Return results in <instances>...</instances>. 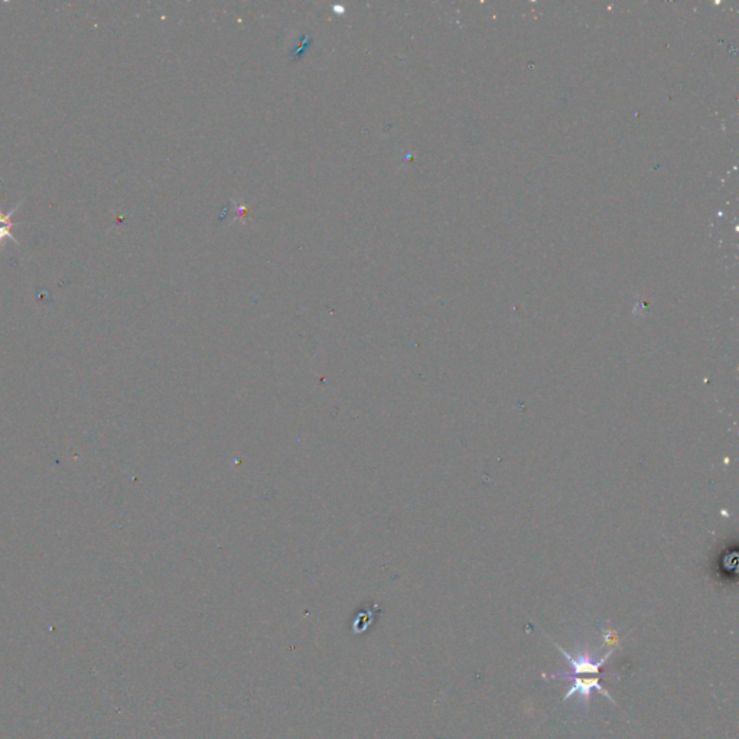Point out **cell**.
Listing matches in <instances>:
<instances>
[{
  "mask_svg": "<svg viewBox=\"0 0 739 739\" xmlns=\"http://www.w3.org/2000/svg\"><path fill=\"white\" fill-rule=\"evenodd\" d=\"M22 204H23V201L18 202V205L13 207V208H12L11 211H8V212H2V211H0V246H4L6 240H11V241H13L16 246H19L18 239H16V237L13 236V233H12L13 227H16V226H19V224L12 221V215L18 211V208H19Z\"/></svg>",
  "mask_w": 739,
  "mask_h": 739,
  "instance_id": "7a4b0ae2",
  "label": "cell"
},
{
  "mask_svg": "<svg viewBox=\"0 0 739 739\" xmlns=\"http://www.w3.org/2000/svg\"><path fill=\"white\" fill-rule=\"evenodd\" d=\"M557 650L560 651V653L564 656V659H568L571 667H572V673H556V674H550L552 679H569V677H579L581 674H599L601 673V669L603 667V664L606 663L608 657H610L613 655V650L608 651V653L603 656V657H599V659H595L589 655H578V656H571L569 653H566V650H563V647L557 645Z\"/></svg>",
  "mask_w": 739,
  "mask_h": 739,
  "instance_id": "6da1fadb",
  "label": "cell"
}]
</instances>
